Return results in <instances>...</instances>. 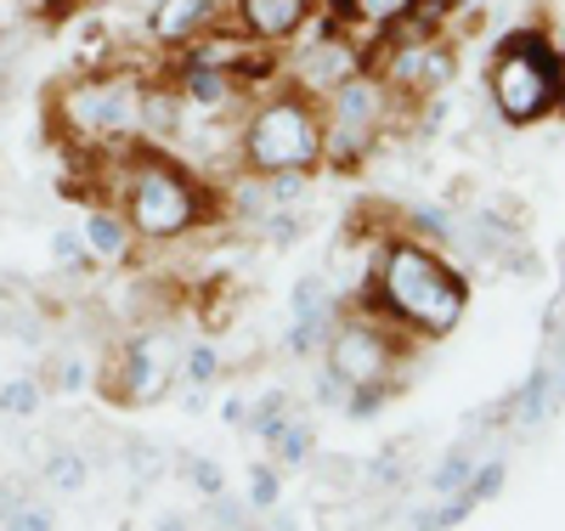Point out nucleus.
Masks as SVG:
<instances>
[{"instance_id": "obj_27", "label": "nucleus", "mask_w": 565, "mask_h": 531, "mask_svg": "<svg viewBox=\"0 0 565 531\" xmlns=\"http://www.w3.org/2000/svg\"><path fill=\"white\" fill-rule=\"evenodd\" d=\"M52 255H57V266H85V237H74V232H57L52 237Z\"/></svg>"}, {"instance_id": "obj_24", "label": "nucleus", "mask_w": 565, "mask_h": 531, "mask_svg": "<svg viewBox=\"0 0 565 531\" xmlns=\"http://www.w3.org/2000/svg\"><path fill=\"white\" fill-rule=\"evenodd\" d=\"M351 418H373V413H380L385 407V384H351V391H345V402H340Z\"/></svg>"}, {"instance_id": "obj_8", "label": "nucleus", "mask_w": 565, "mask_h": 531, "mask_svg": "<svg viewBox=\"0 0 565 531\" xmlns=\"http://www.w3.org/2000/svg\"><path fill=\"white\" fill-rule=\"evenodd\" d=\"M391 357L396 340L385 333L380 317H356V322H334V340H328V368L345 384H385L391 379Z\"/></svg>"}, {"instance_id": "obj_11", "label": "nucleus", "mask_w": 565, "mask_h": 531, "mask_svg": "<svg viewBox=\"0 0 565 531\" xmlns=\"http://www.w3.org/2000/svg\"><path fill=\"white\" fill-rule=\"evenodd\" d=\"M311 12L317 0H238V29L260 45H277V40H295Z\"/></svg>"}, {"instance_id": "obj_4", "label": "nucleus", "mask_w": 565, "mask_h": 531, "mask_svg": "<svg viewBox=\"0 0 565 531\" xmlns=\"http://www.w3.org/2000/svg\"><path fill=\"white\" fill-rule=\"evenodd\" d=\"M322 159V114L300 91L260 96L255 114L238 125V164L255 176L271 170H311Z\"/></svg>"}, {"instance_id": "obj_3", "label": "nucleus", "mask_w": 565, "mask_h": 531, "mask_svg": "<svg viewBox=\"0 0 565 531\" xmlns=\"http://www.w3.org/2000/svg\"><path fill=\"white\" fill-rule=\"evenodd\" d=\"M119 192V215L130 221L136 237H186L210 215V192L186 176L170 153H130V164L114 176Z\"/></svg>"}, {"instance_id": "obj_25", "label": "nucleus", "mask_w": 565, "mask_h": 531, "mask_svg": "<svg viewBox=\"0 0 565 531\" xmlns=\"http://www.w3.org/2000/svg\"><path fill=\"white\" fill-rule=\"evenodd\" d=\"M7 525H29V531H52L57 525V514L45 509V503H7V514H0Z\"/></svg>"}, {"instance_id": "obj_1", "label": "nucleus", "mask_w": 565, "mask_h": 531, "mask_svg": "<svg viewBox=\"0 0 565 531\" xmlns=\"http://www.w3.org/2000/svg\"><path fill=\"white\" fill-rule=\"evenodd\" d=\"M362 306L373 317H391L396 328H413L424 340H441L452 333L469 311V288L463 277L441 261L436 244H424L413 232H396V237H380L373 244V266L362 277Z\"/></svg>"}, {"instance_id": "obj_33", "label": "nucleus", "mask_w": 565, "mask_h": 531, "mask_svg": "<svg viewBox=\"0 0 565 531\" xmlns=\"http://www.w3.org/2000/svg\"><path fill=\"white\" fill-rule=\"evenodd\" d=\"M136 7H148V12H153V7H159V0H136Z\"/></svg>"}, {"instance_id": "obj_32", "label": "nucleus", "mask_w": 565, "mask_h": 531, "mask_svg": "<svg viewBox=\"0 0 565 531\" xmlns=\"http://www.w3.org/2000/svg\"><path fill=\"white\" fill-rule=\"evenodd\" d=\"M554 108L565 114V52H559V68H554Z\"/></svg>"}, {"instance_id": "obj_10", "label": "nucleus", "mask_w": 565, "mask_h": 531, "mask_svg": "<svg viewBox=\"0 0 565 531\" xmlns=\"http://www.w3.org/2000/svg\"><path fill=\"white\" fill-rule=\"evenodd\" d=\"M362 68V45H351V40H340V34H328L317 52H306L300 63H295V85L306 91V96H328L340 79H351Z\"/></svg>"}, {"instance_id": "obj_9", "label": "nucleus", "mask_w": 565, "mask_h": 531, "mask_svg": "<svg viewBox=\"0 0 565 531\" xmlns=\"http://www.w3.org/2000/svg\"><path fill=\"white\" fill-rule=\"evenodd\" d=\"M447 79H452V45H441V40H430V34L391 45L385 85H391V91H402L407 103H424V96H436Z\"/></svg>"}, {"instance_id": "obj_29", "label": "nucleus", "mask_w": 565, "mask_h": 531, "mask_svg": "<svg viewBox=\"0 0 565 531\" xmlns=\"http://www.w3.org/2000/svg\"><path fill=\"white\" fill-rule=\"evenodd\" d=\"M130 464H136V475H141V480L164 475V453H153V447H130Z\"/></svg>"}, {"instance_id": "obj_16", "label": "nucleus", "mask_w": 565, "mask_h": 531, "mask_svg": "<svg viewBox=\"0 0 565 531\" xmlns=\"http://www.w3.org/2000/svg\"><path fill=\"white\" fill-rule=\"evenodd\" d=\"M469 475H476V447H452L441 464H436V475H430V492H441V498H452V492H463L469 487Z\"/></svg>"}, {"instance_id": "obj_19", "label": "nucleus", "mask_w": 565, "mask_h": 531, "mask_svg": "<svg viewBox=\"0 0 565 531\" xmlns=\"http://www.w3.org/2000/svg\"><path fill=\"white\" fill-rule=\"evenodd\" d=\"M503 487H509V464H503V458H487V464H476V475H469L463 498H469V503H492Z\"/></svg>"}, {"instance_id": "obj_7", "label": "nucleus", "mask_w": 565, "mask_h": 531, "mask_svg": "<svg viewBox=\"0 0 565 531\" xmlns=\"http://www.w3.org/2000/svg\"><path fill=\"white\" fill-rule=\"evenodd\" d=\"M175 362H181V351H175V340L164 328L130 333V340L108 357V368H103V391L119 407H148V402H159L170 391Z\"/></svg>"}, {"instance_id": "obj_17", "label": "nucleus", "mask_w": 565, "mask_h": 531, "mask_svg": "<svg viewBox=\"0 0 565 531\" xmlns=\"http://www.w3.org/2000/svg\"><path fill=\"white\" fill-rule=\"evenodd\" d=\"M40 402H45L40 379H7V384H0V413H7V418H34Z\"/></svg>"}, {"instance_id": "obj_23", "label": "nucleus", "mask_w": 565, "mask_h": 531, "mask_svg": "<svg viewBox=\"0 0 565 531\" xmlns=\"http://www.w3.org/2000/svg\"><path fill=\"white\" fill-rule=\"evenodd\" d=\"M181 368H186V384H199V391H204V384L221 373V351L215 346H193V351L181 357Z\"/></svg>"}, {"instance_id": "obj_12", "label": "nucleus", "mask_w": 565, "mask_h": 531, "mask_svg": "<svg viewBox=\"0 0 565 531\" xmlns=\"http://www.w3.org/2000/svg\"><path fill=\"white\" fill-rule=\"evenodd\" d=\"M204 29H215V0H159L148 12V40L153 45H186Z\"/></svg>"}, {"instance_id": "obj_14", "label": "nucleus", "mask_w": 565, "mask_h": 531, "mask_svg": "<svg viewBox=\"0 0 565 531\" xmlns=\"http://www.w3.org/2000/svg\"><path fill=\"white\" fill-rule=\"evenodd\" d=\"M85 249L97 261H125L130 255V221L114 210H90L85 215Z\"/></svg>"}, {"instance_id": "obj_22", "label": "nucleus", "mask_w": 565, "mask_h": 531, "mask_svg": "<svg viewBox=\"0 0 565 531\" xmlns=\"http://www.w3.org/2000/svg\"><path fill=\"white\" fill-rule=\"evenodd\" d=\"M266 181V199L277 204V210H289L300 192H306V170H271V176H260Z\"/></svg>"}, {"instance_id": "obj_5", "label": "nucleus", "mask_w": 565, "mask_h": 531, "mask_svg": "<svg viewBox=\"0 0 565 531\" xmlns=\"http://www.w3.org/2000/svg\"><path fill=\"white\" fill-rule=\"evenodd\" d=\"M554 68L559 45L543 29H514L492 52V103L509 125H537L554 114Z\"/></svg>"}, {"instance_id": "obj_6", "label": "nucleus", "mask_w": 565, "mask_h": 531, "mask_svg": "<svg viewBox=\"0 0 565 531\" xmlns=\"http://www.w3.org/2000/svg\"><path fill=\"white\" fill-rule=\"evenodd\" d=\"M328 119H322V159H362L373 141H380L385 119H391V85L373 79L367 68H356L351 79H340L334 91L322 96Z\"/></svg>"}, {"instance_id": "obj_18", "label": "nucleus", "mask_w": 565, "mask_h": 531, "mask_svg": "<svg viewBox=\"0 0 565 531\" xmlns=\"http://www.w3.org/2000/svg\"><path fill=\"white\" fill-rule=\"evenodd\" d=\"M311 442H317L311 424L289 413V418H282V429H277V442H271V453H277L282 464H306V458H311Z\"/></svg>"}, {"instance_id": "obj_13", "label": "nucleus", "mask_w": 565, "mask_h": 531, "mask_svg": "<svg viewBox=\"0 0 565 531\" xmlns=\"http://www.w3.org/2000/svg\"><path fill=\"white\" fill-rule=\"evenodd\" d=\"M559 391H565V373L554 368V362H543L532 379H526V391H521V402H514V418H521L526 429H537L548 413H554V402H559Z\"/></svg>"}, {"instance_id": "obj_30", "label": "nucleus", "mask_w": 565, "mask_h": 531, "mask_svg": "<svg viewBox=\"0 0 565 531\" xmlns=\"http://www.w3.org/2000/svg\"><path fill=\"white\" fill-rule=\"evenodd\" d=\"M79 384H85V362L79 357L57 362V391H79Z\"/></svg>"}, {"instance_id": "obj_31", "label": "nucleus", "mask_w": 565, "mask_h": 531, "mask_svg": "<svg viewBox=\"0 0 565 531\" xmlns=\"http://www.w3.org/2000/svg\"><path fill=\"white\" fill-rule=\"evenodd\" d=\"M210 520H215V525H244L249 514H244L238 503H215V509H210Z\"/></svg>"}, {"instance_id": "obj_26", "label": "nucleus", "mask_w": 565, "mask_h": 531, "mask_svg": "<svg viewBox=\"0 0 565 531\" xmlns=\"http://www.w3.org/2000/svg\"><path fill=\"white\" fill-rule=\"evenodd\" d=\"M413 226H418L424 237H436V244H452V215H447V210H418Z\"/></svg>"}, {"instance_id": "obj_2", "label": "nucleus", "mask_w": 565, "mask_h": 531, "mask_svg": "<svg viewBox=\"0 0 565 531\" xmlns=\"http://www.w3.org/2000/svg\"><path fill=\"white\" fill-rule=\"evenodd\" d=\"M141 96H148V79L130 63L125 68H90L52 96V119L85 159L114 153V148H130V136L141 130Z\"/></svg>"}, {"instance_id": "obj_28", "label": "nucleus", "mask_w": 565, "mask_h": 531, "mask_svg": "<svg viewBox=\"0 0 565 531\" xmlns=\"http://www.w3.org/2000/svg\"><path fill=\"white\" fill-rule=\"evenodd\" d=\"M193 487H199L204 498H221V464H215V458H199V464H193Z\"/></svg>"}, {"instance_id": "obj_34", "label": "nucleus", "mask_w": 565, "mask_h": 531, "mask_svg": "<svg viewBox=\"0 0 565 531\" xmlns=\"http://www.w3.org/2000/svg\"><path fill=\"white\" fill-rule=\"evenodd\" d=\"M328 7H340V0H328Z\"/></svg>"}, {"instance_id": "obj_20", "label": "nucleus", "mask_w": 565, "mask_h": 531, "mask_svg": "<svg viewBox=\"0 0 565 531\" xmlns=\"http://www.w3.org/2000/svg\"><path fill=\"white\" fill-rule=\"evenodd\" d=\"M45 480H52L57 492H79L85 487V458L79 453H52L45 458Z\"/></svg>"}, {"instance_id": "obj_15", "label": "nucleus", "mask_w": 565, "mask_h": 531, "mask_svg": "<svg viewBox=\"0 0 565 531\" xmlns=\"http://www.w3.org/2000/svg\"><path fill=\"white\" fill-rule=\"evenodd\" d=\"M351 29H367V34H385V29H396V23H407V12H413V0H340L334 7Z\"/></svg>"}, {"instance_id": "obj_21", "label": "nucleus", "mask_w": 565, "mask_h": 531, "mask_svg": "<svg viewBox=\"0 0 565 531\" xmlns=\"http://www.w3.org/2000/svg\"><path fill=\"white\" fill-rule=\"evenodd\" d=\"M277 498H282V475L271 464H255L249 469V509H277Z\"/></svg>"}]
</instances>
